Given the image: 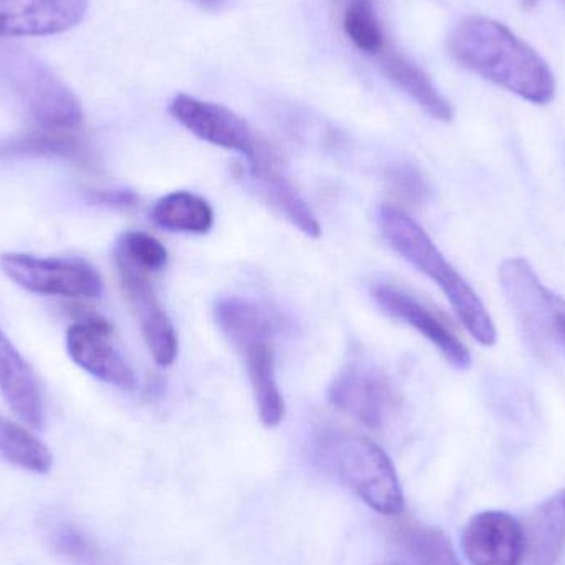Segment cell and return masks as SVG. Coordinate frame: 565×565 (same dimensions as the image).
<instances>
[{
    "label": "cell",
    "mask_w": 565,
    "mask_h": 565,
    "mask_svg": "<svg viewBox=\"0 0 565 565\" xmlns=\"http://www.w3.org/2000/svg\"><path fill=\"white\" fill-rule=\"evenodd\" d=\"M448 52L468 72L533 105H550L556 96V76L546 60L498 20H461L451 30Z\"/></svg>",
    "instance_id": "obj_1"
},
{
    "label": "cell",
    "mask_w": 565,
    "mask_h": 565,
    "mask_svg": "<svg viewBox=\"0 0 565 565\" xmlns=\"http://www.w3.org/2000/svg\"><path fill=\"white\" fill-rule=\"evenodd\" d=\"M379 225L387 244L444 291L467 331L484 348L497 344V328L487 306L427 232L402 209L388 204L379 212Z\"/></svg>",
    "instance_id": "obj_2"
},
{
    "label": "cell",
    "mask_w": 565,
    "mask_h": 565,
    "mask_svg": "<svg viewBox=\"0 0 565 565\" xmlns=\"http://www.w3.org/2000/svg\"><path fill=\"white\" fill-rule=\"evenodd\" d=\"M316 451L326 468L371 510L398 516L405 498L391 457L371 438L348 431H322Z\"/></svg>",
    "instance_id": "obj_3"
},
{
    "label": "cell",
    "mask_w": 565,
    "mask_h": 565,
    "mask_svg": "<svg viewBox=\"0 0 565 565\" xmlns=\"http://www.w3.org/2000/svg\"><path fill=\"white\" fill-rule=\"evenodd\" d=\"M0 78L43 128L76 129L83 109L72 89L42 62L22 50L0 46Z\"/></svg>",
    "instance_id": "obj_4"
},
{
    "label": "cell",
    "mask_w": 565,
    "mask_h": 565,
    "mask_svg": "<svg viewBox=\"0 0 565 565\" xmlns=\"http://www.w3.org/2000/svg\"><path fill=\"white\" fill-rule=\"evenodd\" d=\"M500 282L533 351L543 358L551 344L565 349V299L541 282L530 262H503Z\"/></svg>",
    "instance_id": "obj_5"
},
{
    "label": "cell",
    "mask_w": 565,
    "mask_h": 565,
    "mask_svg": "<svg viewBox=\"0 0 565 565\" xmlns=\"http://www.w3.org/2000/svg\"><path fill=\"white\" fill-rule=\"evenodd\" d=\"M0 270L20 288L36 295L96 299L105 288L99 271L83 258L2 254Z\"/></svg>",
    "instance_id": "obj_6"
},
{
    "label": "cell",
    "mask_w": 565,
    "mask_h": 565,
    "mask_svg": "<svg viewBox=\"0 0 565 565\" xmlns=\"http://www.w3.org/2000/svg\"><path fill=\"white\" fill-rule=\"evenodd\" d=\"M328 397L335 411L372 430L384 428L401 404L391 377L365 361L349 362L332 381Z\"/></svg>",
    "instance_id": "obj_7"
},
{
    "label": "cell",
    "mask_w": 565,
    "mask_h": 565,
    "mask_svg": "<svg viewBox=\"0 0 565 565\" xmlns=\"http://www.w3.org/2000/svg\"><path fill=\"white\" fill-rule=\"evenodd\" d=\"M66 351L76 365L106 384L122 391L138 385L135 371L115 344L113 326L99 316H86L70 326Z\"/></svg>",
    "instance_id": "obj_8"
},
{
    "label": "cell",
    "mask_w": 565,
    "mask_h": 565,
    "mask_svg": "<svg viewBox=\"0 0 565 565\" xmlns=\"http://www.w3.org/2000/svg\"><path fill=\"white\" fill-rule=\"evenodd\" d=\"M116 270L122 292L141 326L142 338L156 364L169 367L179 352V338L168 312L162 308L146 271L132 267L115 255Z\"/></svg>",
    "instance_id": "obj_9"
},
{
    "label": "cell",
    "mask_w": 565,
    "mask_h": 565,
    "mask_svg": "<svg viewBox=\"0 0 565 565\" xmlns=\"http://www.w3.org/2000/svg\"><path fill=\"white\" fill-rule=\"evenodd\" d=\"M169 113L182 128L217 148L241 152L247 158L257 146L258 136L250 125L237 113L217 103L181 93L169 103Z\"/></svg>",
    "instance_id": "obj_10"
},
{
    "label": "cell",
    "mask_w": 565,
    "mask_h": 565,
    "mask_svg": "<svg viewBox=\"0 0 565 565\" xmlns=\"http://www.w3.org/2000/svg\"><path fill=\"white\" fill-rule=\"evenodd\" d=\"M375 302L392 318L405 322L420 332L455 369L467 371L471 365V354L457 332L434 309L420 299L395 285H377L372 289Z\"/></svg>",
    "instance_id": "obj_11"
},
{
    "label": "cell",
    "mask_w": 565,
    "mask_h": 565,
    "mask_svg": "<svg viewBox=\"0 0 565 565\" xmlns=\"http://www.w3.org/2000/svg\"><path fill=\"white\" fill-rule=\"evenodd\" d=\"M461 547L471 565H523L524 526L504 511H483L468 521Z\"/></svg>",
    "instance_id": "obj_12"
},
{
    "label": "cell",
    "mask_w": 565,
    "mask_h": 565,
    "mask_svg": "<svg viewBox=\"0 0 565 565\" xmlns=\"http://www.w3.org/2000/svg\"><path fill=\"white\" fill-rule=\"evenodd\" d=\"M247 159L252 179L257 182L265 201L306 237L318 238L321 224L295 185L282 174L280 156L271 145L258 138L257 146Z\"/></svg>",
    "instance_id": "obj_13"
},
{
    "label": "cell",
    "mask_w": 565,
    "mask_h": 565,
    "mask_svg": "<svg viewBox=\"0 0 565 565\" xmlns=\"http://www.w3.org/2000/svg\"><path fill=\"white\" fill-rule=\"evenodd\" d=\"M88 0H0V36H43L82 22Z\"/></svg>",
    "instance_id": "obj_14"
},
{
    "label": "cell",
    "mask_w": 565,
    "mask_h": 565,
    "mask_svg": "<svg viewBox=\"0 0 565 565\" xmlns=\"http://www.w3.org/2000/svg\"><path fill=\"white\" fill-rule=\"evenodd\" d=\"M0 392L20 422L33 430L45 427L42 392L35 372L0 329Z\"/></svg>",
    "instance_id": "obj_15"
},
{
    "label": "cell",
    "mask_w": 565,
    "mask_h": 565,
    "mask_svg": "<svg viewBox=\"0 0 565 565\" xmlns=\"http://www.w3.org/2000/svg\"><path fill=\"white\" fill-rule=\"evenodd\" d=\"M214 316L222 334L237 351L255 342H271L280 331V319L270 309L248 299H222L215 306Z\"/></svg>",
    "instance_id": "obj_16"
},
{
    "label": "cell",
    "mask_w": 565,
    "mask_h": 565,
    "mask_svg": "<svg viewBox=\"0 0 565 565\" xmlns=\"http://www.w3.org/2000/svg\"><path fill=\"white\" fill-rule=\"evenodd\" d=\"M526 565H556L565 547V490L547 498L527 518Z\"/></svg>",
    "instance_id": "obj_17"
},
{
    "label": "cell",
    "mask_w": 565,
    "mask_h": 565,
    "mask_svg": "<svg viewBox=\"0 0 565 565\" xmlns=\"http://www.w3.org/2000/svg\"><path fill=\"white\" fill-rule=\"evenodd\" d=\"M62 158L76 164H92L89 149L73 129L39 128L0 139V158Z\"/></svg>",
    "instance_id": "obj_18"
},
{
    "label": "cell",
    "mask_w": 565,
    "mask_h": 565,
    "mask_svg": "<svg viewBox=\"0 0 565 565\" xmlns=\"http://www.w3.org/2000/svg\"><path fill=\"white\" fill-rule=\"evenodd\" d=\"M382 72L405 95L411 96L422 109L438 121L450 122L454 119V108L445 96L438 92L430 76L412 63L407 56L397 50L387 49L379 55Z\"/></svg>",
    "instance_id": "obj_19"
},
{
    "label": "cell",
    "mask_w": 565,
    "mask_h": 565,
    "mask_svg": "<svg viewBox=\"0 0 565 565\" xmlns=\"http://www.w3.org/2000/svg\"><path fill=\"white\" fill-rule=\"evenodd\" d=\"M247 367L248 381L254 391L255 404L262 424L278 427L285 420L286 405L275 369V352L271 342H255L238 351Z\"/></svg>",
    "instance_id": "obj_20"
},
{
    "label": "cell",
    "mask_w": 565,
    "mask_h": 565,
    "mask_svg": "<svg viewBox=\"0 0 565 565\" xmlns=\"http://www.w3.org/2000/svg\"><path fill=\"white\" fill-rule=\"evenodd\" d=\"M158 227L178 234L205 235L215 222L214 209L201 195L175 191L156 202L151 212Z\"/></svg>",
    "instance_id": "obj_21"
},
{
    "label": "cell",
    "mask_w": 565,
    "mask_h": 565,
    "mask_svg": "<svg viewBox=\"0 0 565 565\" xmlns=\"http://www.w3.org/2000/svg\"><path fill=\"white\" fill-rule=\"evenodd\" d=\"M395 543L420 565H463L458 559L450 537L440 527L412 520L392 524Z\"/></svg>",
    "instance_id": "obj_22"
},
{
    "label": "cell",
    "mask_w": 565,
    "mask_h": 565,
    "mask_svg": "<svg viewBox=\"0 0 565 565\" xmlns=\"http://www.w3.org/2000/svg\"><path fill=\"white\" fill-rule=\"evenodd\" d=\"M0 457L36 475H46L53 467V455L46 445L3 415H0Z\"/></svg>",
    "instance_id": "obj_23"
},
{
    "label": "cell",
    "mask_w": 565,
    "mask_h": 565,
    "mask_svg": "<svg viewBox=\"0 0 565 565\" xmlns=\"http://www.w3.org/2000/svg\"><path fill=\"white\" fill-rule=\"evenodd\" d=\"M342 26L352 45L365 55L379 56L387 49L381 20L367 0H354L345 9Z\"/></svg>",
    "instance_id": "obj_24"
},
{
    "label": "cell",
    "mask_w": 565,
    "mask_h": 565,
    "mask_svg": "<svg viewBox=\"0 0 565 565\" xmlns=\"http://www.w3.org/2000/svg\"><path fill=\"white\" fill-rule=\"evenodd\" d=\"M115 255L146 274L164 270L169 262L164 245L158 238L141 231L122 234L116 244Z\"/></svg>",
    "instance_id": "obj_25"
},
{
    "label": "cell",
    "mask_w": 565,
    "mask_h": 565,
    "mask_svg": "<svg viewBox=\"0 0 565 565\" xmlns=\"http://www.w3.org/2000/svg\"><path fill=\"white\" fill-rule=\"evenodd\" d=\"M388 192L404 207H418L428 199L424 175L411 164H398L387 171Z\"/></svg>",
    "instance_id": "obj_26"
},
{
    "label": "cell",
    "mask_w": 565,
    "mask_h": 565,
    "mask_svg": "<svg viewBox=\"0 0 565 565\" xmlns=\"http://www.w3.org/2000/svg\"><path fill=\"white\" fill-rule=\"evenodd\" d=\"M89 201L98 205H106L113 209H132L138 205L139 198L132 191H116V189H106V191L89 192Z\"/></svg>",
    "instance_id": "obj_27"
},
{
    "label": "cell",
    "mask_w": 565,
    "mask_h": 565,
    "mask_svg": "<svg viewBox=\"0 0 565 565\" xmlns=\"http://www.w3.org/2000/svg\"><path fill=\"white\" fill-rule=\"evenodd\" d=\"M58 543L63 544V550L66 553H72V556H82V554L88 553L89 550L86 541L79 534H76L75 531L60 534Z\"/></svg>",
    "instance_id": "obj_28"
},
{
    "label": "cell",
    "mask_w": 565,
    "mask_h": 565,
    "mask_svg": "<svg viewBox=\"0 0 565 565\" xmlns=\"http://www.w3.org/2000/svg\"><path fill=\"white\" fill-rule=\"evenodd\" d=\"M520 2L524 9H533V7L536 6L537 0H520Z\"/></svg>",
    "instance_id": "obj_29"
},
{
    "label": "cell",
    "mask_w": 565,
    "mask_h": 565,
    "mask_svg": "<svg viewBox=\"0 0 565 565\" xmlns=\"http://www.w3.org/2000/svg\"><path fill=\"white\" fill-rule=\"evenodd\" d=\"M199 2L204 3V6H215V3L221 2V0H199Z\"/></svg>",
    "instance_id": "obj_30"
},
{
    "label": "cell",
    "mask_w": 565,
    "mask_h": 565,
    "mask_svg": "<svg viewBox=\"0 0 565 565\" xmlns=\"http://www.w3.org/2000/svg\"><path fill=\"white\" fill-rule=\"evenodd\" d=\"M388 565H404V564H388Z\"/></svg>",
    "instance_id": "obj_31"
},
{
    "label": "cell",
    "mask_w": 565,
    "mask_h": 565,
    "mask_svg": "<svg viewBox=\"0 0 565 565\" xmlns=\"http://www.w3.org/2000/svg\"><path fill=\"white\" fill-rule=\"evenodd\" d=\"M564 3H565V0H564Z\"/></svg>",
    "instance_id": "obj_32"
}]
</instances>
